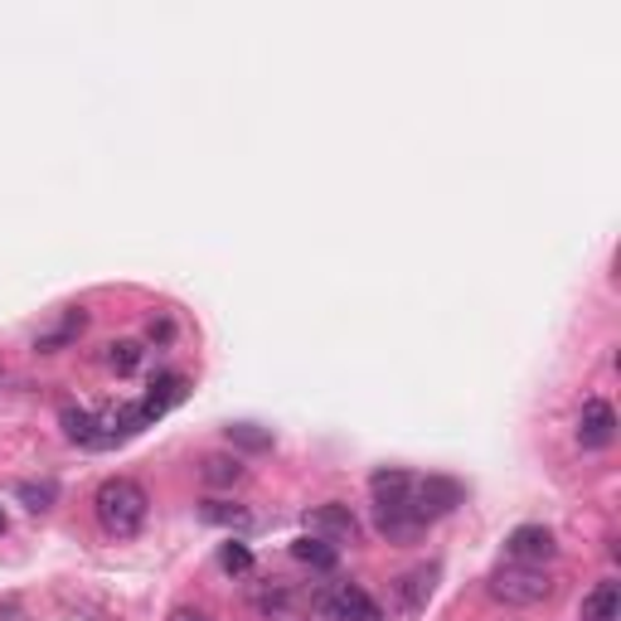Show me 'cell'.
Instances as JSON below:
<instances>
[{"label": "cell", "instance_id": "cell-1", "mask_svg": "<svg viewBox=\"0 0 621 621\" xmlns=\"http://www.w3.org/2000/svg\"><path fill=\"white\" fill-rule=\"evenodd\" d=\"M369 495H375V529L393 544H413L427 525L447 519L467 501V485L451 476H413V471L383 467L369 476Z\"/></svg>", "mask_w": 621, "mask_h": 621}, {"label": "cell", "instance_id": "cell-2", "mask_svg": "<svg viewBox=\"0 0 621 621\" xmlns=\"http://www.w3.org/2000/svg\"><path fill=\"white\" fill-rule=\"evenodd\" d=\"M93 515H97V525H103L112 539H131V534H141L146 515H151V495H146V485H141V481H131V476H112V481L97 485V495H93Z\"/></svg>", "mask_w": 621, "mask_h": 621}, {"label": "cell", "instance_id": "cell-3", "mask_svg": "<svg viewBox=\"0 0 621 621\" xmlns=\"http://www.w3.org/2000/svg\"><path fill=\"white\" fill-rule=\"evenodd\" d=\"M491 597L505 607H539L553 597V578L544 568H529V563H505L491 578Z\"/></svg>", "mask_w": 621, "mask_h": 621}, {"label": "cell", "instance_id": "cell-4", "mask_svg": "<svg viewBox=\"0 0 621 621\" xmlns=\"http://www.w3.org/2000/svg\"><path fill=\"white\" fill-rule=\"evenodd\" d=\"M321 612L331 621H383V607L359 583H341L321 597Z\"/></svg>", "mask_w": 621, "mask_h": 621}, {"label": "cell", "instance_id": "cell-5", "mask_svg": "<svg viewBox=\"0 0 621 621\" xmlns=\"http://www.w3.org/2000/svg\"><path fill=\"white\" fill-rule=\"evenodd\" d=\"M307 534H315V539H325V544H355L359 539V519L349 515V505H315V510L307 515Z\"/></svg>", "mask_w": 621, "mask_h": 621}, {"label": "cell", "instance_id": "cell-6", "mask_svg": "<svg viewBox=\"0 0 621 621\" xmlns=\"http://www.w3.org/2000/svg\"><path fill=\"white\" fill-rule=\"evenodd\" d=\"M505 553H510V563H529V568H544V563L559 553L553 544V529L544 525H519L510 539H505Z\"/></svg>", "mask_w": 621, "mask_h": 621}, {"label": "cell", "instance_id": "cell-7", "mask_svg": "<svg viewBox=\"0 0 621 621\" xmlns=\"http://www.w3.org/2000/svg\"><path fill=\"white\" fill-rule=\"evenodd\" d=\"M612 437H617L612 403H607V399H587L583 413H578V447L583 451H602V447H612Z\"/></svg>", "mask_w": 621, "mask_h": 621}, {"label": "cell", "instance_id": "cell-8", "mask_svg": "<svg viewBox=\"0 0 621 621\" xmlns=\"http://www.w3.org/2000/svg\"><path fill=\"white\" fill-rule=\"evenodd\" d=\"M185 393H189V379H185V375H161V379H156L151 389H146L141 399H137V409H141V417H146V427H151L156 417L171 413L175 403L185 399Z\"/></svg>", "mask_w": 621, "mask_h": 621}, {"label": "cell", "instance_id": "cell-9", "mask_svg": "<svg viewBox=\"0 0 621 621\" xmlns=\"http://www.w3.org/2000/svg\"><path fill=\"white\" fill-rule=\"evenodd\" d=\"M59 423H64V437L78 447H93V451H103V433H97V413L93 409H64L59 413Z\"/></svg>", "mask_w": 621, "mask_h": 621}, {"label": "cell", "instance_id": "cell-10", "mask_svg": "<svg viewBox=\"0 0 621 621\" xmlns=\"http://www.w3.org/2000/svg\"><path fill=\"white\" fill-rule=\"evenodd\" d=\"M621 617V587L617 578H602L583 597V621H617Z\"/></svg>", "mask_w": 621, "mask_h": 621}, {"label": "cell", "instance_id": "cell-11", "mask_svg": "<svg viewBox=\"0 0 621 621\" xmlns=\"http://www.w3.org/2000/svg\"><path fill=\"white\" fill-rule=\"evenodd\" d=\"M291 559L307 563V568H315V573H335V563H341V549L325 544V539H315V534H301L297 544H291Z\"/></svg>", "mask_w": 621, "mask_h": 621}, {"label": "cell", "instance_id": "cell-12", "mask_svg": "<svg viewBox=\"0 0 621 621\" xmlns=\"http://www.w3.org/2000/svg\"><path fill=\"white\" fill-rule=\"evenodd\" d=\"M15 495H20V505H25L30 515H44V510H54V505H59V481H54V476H44V481H20Z\"/></svg>", "mask_w": 621, "mask_h": 621}, {"label": "cell", "instance_id": "cell-13", "mask_svg": "<svg viewBox=\"0 0 621 621\" xmlns=\"http://www.w3.org/2000/svg\"><path fill=\"white\" fill-rule=\"evenodd\" d=\"M199 519L219 529H253V510L248 505H229V501H205L199 505Z\"/></svg>", "mask_w": 621, "mask_h": 621}, {"label": "cell", "instance_id": "cell-14", "mask_svg": "<svg viewBox=\"0 0 621 621\" xmlns=\"http://www.w3.org/2000/svg\"><path fill=\"white\" fill-rule=\"evenodd\" d=\"M199 476H205V485H239L243 461L239 457H205L199 461Z\"/></svg>", "mask_w": 621, "mask_h": 621}, {"label": "cell", "instance_id": "cell-15", "mask_svg": "<svg viewBox=\"0 0 621 621\" xmlns=\"http://www.w3.org/2000/svg\"><path fill=\"white\" fill-rule=\"evenodd\" d=\"M141 359H146V345H141V341H112V345H107V365L117 369L122 379H127V375H137V369H141Z\"/></svg>", "mask_w": 621, "mask_h": 621}, {"label": "cell", "instance_id": "cell-16", "mask_svg": "<svg viewBox=\"0 0 621 621\" xmlns=\"http://www.w3.org/2000/svg\"><path fill=\"white\" fill-rule=\"evenodd\" d=\"M433 583H437V568H413L409 578H403V607H409V612H417V607L427 602V597H433Z\"/></svg>", "mask_w": 621, "mask_h": 621}, {"label": "cell", "instance_id": "cell-17", "mask_svg": "<svg viewBox=\"0 0 621 621\" xmlns=\"http://www.w3.org/2000/svg\"><path fill=\"white\" fill-rule=\"evenodd\" d=\"M229 442L243 447V451H267V447H273V433H267V427H257V423H233L229 427Z\"/></svg>", "mask_w": 621, "mask_h": 621}, {"label": "cell", "instance_id": "cell-18", "mask_svg": "<svg viewBox=\"0 0 621 621\" xmlns=\"http://www.w3.org/2000/svg\"><path fill=\"white\" fill-rule=\"evenodd\" d=\"M83 325H88V315H83V311H69V315H64L59 331H54V335H39L35 349H59V345H69L73 335H83Z\"/></svg>", "mask_w": 621, "mask_h": 621}, {"label": "cell", "instance_id": "cell-19", "mask_svg": "<svg viewBox=\"0 0 621 621\" xmlns=\"http://www.w3.org/2000/svg\"><path fill=\"white\" fill-rule=\"evenodd\" d=\"M219 568L223 573H248V568H253V549L239 544V539H229V544L219 549Z\"/></svg>", "mask_w": 621, "mask_h": 621}, {"label": "cell", "instance_id": "cell-20", "mask_svg": "<svg viewBox=\"0 0 621 621\" xmlns=\"http://www.w3.org/2000/svg\"><path fill=\"white\" fill-rule=\"evenodd\" d=\"M175 335V325L171 321H161V325H151V341H171Z\"/></svg>", "mask_w": 621, "mask_h": 621}, {"label": "cell", "instance_id": "cell-21", "mask_svg": "<svg viewBox=\"0 0 621 621\" xmlns=\"http://www.w3.org/2000/svg\"><path fill=\"white\" fill-rule=\"evenodd\" d=\"M171 621H209V617H205V612H189V607H180V612H175Z\"/></svg>", "mask_w": 621, "mask_h": 621}, {"label": "cell", "instance_id": "cell-22", "mask_svg": "<svg viewBox=\"0 0 621 621\" xmlns=\"http://www.w3.org/2000/svg\"><path fill=\"white\" fill-rule=\"evenodd\" d=\"M0 534H5V510H0Z\"/></svg>", "mask_w": 621, "mask_h": 621}, {"label": "cell", "instance_id": "cell-23", "mask_svg": "<svg viewBox=\"0 0 621 621\" xmlns=\"http://www.w3.org/2000/svg\"><path fill=\"white\" fill-rule=\"evenodd\" d=\"M0 383H5V369H0Z\"/></svg>", "mask_w": 621, "mask_h": 621}]
</instances>
